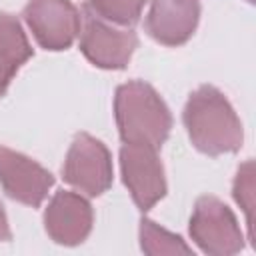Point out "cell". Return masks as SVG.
<instances>
[{"instance_id": "obj_1", "label": "cell", "mask_w": 256, "mask_h": 256, "mask_svg": "<svg viewBox=\"0 0 256 256\" xmlns=\"http://www.w3.org/2000/svg\"><path fill=\"white\" fill-rule=\"evenodd\" d=\"M186 132L196 150L208 156H220L240 150L244 130L228 98L214 86L196 88L182 114Z\"/></svg>"}, {"instance_id": "obj_2", "label": "cell", "mask_w": 256, "mask_h": 256, "mask_svg": "<svg viewBox=\"0 0 256 256\" xmlns=\"http://www.w3.org/2000/svg\"><path fill=\"white\" fill-rule=\"evenodd\" d=\"M114 116L124 144L160 148L172 130V114L166 102L144 80H130L116 88Z\"/></svg>"}, {"instance_id": "obj_3", "label": "cell", "mask_w": 256, "mask_h": 256, "mask_svg": "<svg viewBox=\"0 0 256 256\" xmlns=\"http://www.w3.org/2000/svg\"><path fill=\"white\" fill-rule=\"evenodd\" d=\"M190 236L212 256H230L244 248V236L234 212L216 196H200L190 216Z\"/></svg>"}, {"instance_id": "obj_4", "label": "cell", "mask_w": 256, "mask_h": 256, "mask_svg": "<svg viewBox=\"0 0 256 256\" xmlns=\"http://www.w3.org/2000/svg\"><path fill=\"white\" fill-rule=\"evenodd\" d=\"M62 178L88 196H100L112 186V156L98 138L80 132L72 140L64 164Z\"/></svg>"}, {"instance_id": "obj_5", "label": "cell", "mask_w": 256, "mask_h": 256, "mask_svg": "<svg viewBox=\"0 0 256 256\" xmlns=\"http://www.w3.org/2000/svg\"><path fill=\"white\" fill-rule=\"evenodd\" d=\"M136 46L138 36L132 28L116 26L84 10L80 50L94 66L104 70H120L130 62Z\"/></svg>"}, {"instance_id": "obj_6", "label": "cell", "mask_w": 256, "mask_h": 256, "mask_svg": "<svg viewBox=\"0 0 256 256\" xmlns=\"http://www.w3.org/2000/svg\"><path fill=\"white\" fill-rule=\"evenodd\" d=\"M122 180L134 204L146 212L166 194L164 166L158 158V148L146 144H124L120 148Z\"/></svg>"}, {"instance_id": "obj_7", "label": "cell", "mask_w": 256, "mask_h": 256, "mask_svg": "<svg viewBox=\"0 0 256 256\" xmlns=\"http://www.w3.org/2000/svg\"><path fill=\"white\" fill-rule=\"evenodd\" d=\"M24 20L46 50H66L80 34V12L70 0H28Z\"/></svg>"}, {"instance_id": "obj_8", "label": "cell", "mask_w": 256, "mask_h": 256, "mask_svg": "<svg viewBox=\"0 0 256 256\" xmlns=\"http://www.w3.org/2000/svg\"><path fill=\"white\" fill-rule=\"evenodd\" d=\"M0 186L12 200L36 208L54 186V176L26 154L0 146Z\"/></svg>"}, {"instance_id": "obj_9", "label": "cell", "mask_w": 256, "mask_h": 256, "mask_svg": "<svg viewBox=\"0 0 256 256\" xmlns=\"http://www.w3.org/2000/svg\"><path fill=\"white\" fill-rule=\"evenodd\" d=\"M94 224L90 202L70 190L56 192L44 210V228L48 236L62 246L82 244Z\"/></svg>"}, {"instance_id": "obj_10", "label": "cell", "mask_w": 256, "mask_h": 256, "mask_svg": "<svg viewBox=\"0 0 256 256\" xmlns=\"http://www.w3.org/2000/svg\"><path fill=\"white\" fill-rule=\"evenodd\" d=\"M198 20V0H150L146 32L164 46H180L192 38Z\"/></svg>"}, {"instance_id": "obj_11", "label": "cell", "mask_w": 256, "mask_h": 256, "mask_svg": "<svg viewBox=\"0 0 256 256\" xmlns=\"http://www.w3.org/2000/svg\"><path fill=\"white\" fill-rule=\"evenodd\" d=\"M34 50L16 16L0 12V98L6 94L12 78L32 58Z\"/></svg>"}, {"instance_id": "obj_12", "label": "cell", "mask_w": 256, "mask_h": 256, "mask_svg": "<svg viewBox=\"0 0 256 256\" xmlns=\"http://www.w3.org/2000/svg\"><path fill=\"white\" fill-rule=\"evenodd\" d=\"M140 246L146 254H192V248L178 236L158 226L156 222L142 218L140 222Z\"/></svg>"}, {"instance_id": "obj_13", "label": "cell", "mask_w": 256, "mask_h": 256, "mask_svg": "<svg viewBox=\"0 0 256 256\" xmlns=\"http://www.w3.org/2000/svg\"><path fill=\"white\" fill-rule=\"evenodd\" d=\"M146 2L150 0H86L84 10L100 16L106 22L128 28L140 20Z\"/></svg>"}, {"instance_id": "obj_14", "label": "cell", "mask_w": 256, "mask_h": 256, "mask_svg": "<svg viewBox=\"0 0 256 256\" xmlns=\"http://www.w3.org/2000/svg\"><path fill=\"white\" fill-rule=\"evenodd\" d=\"M232 196L238 202V206L246 214V224H248V238L254 240V162L246 160L240 164L234 186H232Z\"/></svg>"}, {"instance_id": "obj_15", "label": "cell", "mask_w": 256, "mask_h": 256, "mask_svg": "<svg viewBox=\"0 0 256 256\" xmlns=\"http://www.w3.org/2000/svg\"><path fill=\"white\" fill-rule=\"evenodd\" d=\"M10 224H8V218H6V212H4V206L0 204V242H6L10 240Z\"/></svg>"}, {"instance_id": "obj_16", "label": "cell", "mask_w": 256, "mask_h": 256, "mask_svg": "<svg viewBox=\"0 0 256 256\" xmlns=\"http://www.w3.org/2000/svg\"><path fill=\"white\" fill-rule=\"evenodd\" d=\"M248 2H254V0H248Z\"/></svg>"}]
</instances>
